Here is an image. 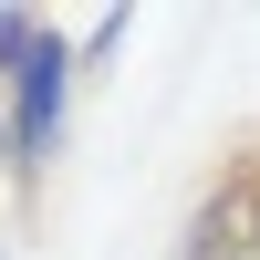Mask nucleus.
<instances>
[{
  "label": "nucleus",
  "instance_id": "2",
  "mask_svg": "<svg viewBox=\"0 0 260 260\" xmlns=\"http://www.w3.org/2000/svg\"><path fill=\"white\" fill-rule=\"evenodd\" d=\"M177 260H260V146H240V156L208 177L198 219H187Z\"/></svg>",
  "mask_w": 260,
  "mask_h": 260
},
{
  "label": "nucleus",
  "instance_id": "1",
  "mask_svg": "<svg viewBox=\"0 0 260 260\" xmlns=\"http://www.w3.org/2000/svg\"><path fill=\"white\" fill-rule=\"evenodd\" d=\"M0 104H11V177L31 187L42 156L62 146V104H73V42H62L52 21H42V42L11 62V94H0Z\"/></svg>",
  "mask_w": 260,
  "mask_h": 260
},
{
  "label": "nucleus",
  "instance_id": "3",
  "mask_svg": "<svg viewBox=\"0 0 260 260\" xmlns=\"http://www.w3.org/2000/svg\"><path fill=\"white\" fill-rule=\"evenodd\" d=\"M0 167H11V104H0Z\"/></svg>",
  "mask_w": 260,
  "mask_h": 260
}]
</instances>
